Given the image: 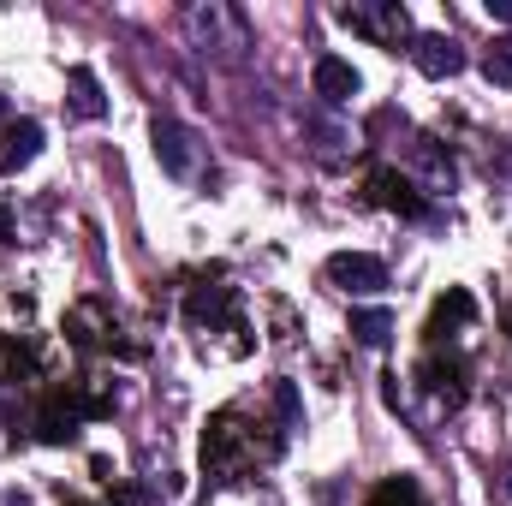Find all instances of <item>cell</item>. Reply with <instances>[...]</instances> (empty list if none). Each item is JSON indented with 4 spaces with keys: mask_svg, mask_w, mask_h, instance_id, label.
<instances>
[{
    "mask_svg": "<svg viewBox=\"0 0 512 506\" xmlns=\"http://www.w3.org/2000/svg\"><path fill=\"white\" fill-rule=\"evenodd\" d=\"M340 24L358 30V36H370V42H382V48H399V42L411 36V18H405L399 0H382V6H340Z\"/></svg>",
    "mask_w": 512,
    "mask_h": 506,
    "instance_id": "7a4b0ae2",
    "label": "cell"
},
{
    "mask_svg": "<svg viewBox=\"0 0 512 506\" xmlns=\"http://www.w3.org/2000/svg\"><path fill=\"white\" fill-rule=\"evenodd\" d=\"M149 137H155V161H161L167 179H191V173H197V131L191 126H179V120H155Z\"/></svg>",
    "mask_w": 512,
    "mask_h": 506,
    "instance_id": "3957f363",
    "label": "cell"
},
{
    "mask_svg": "<svg viewBox=\"0 0 512 506\" xmlns=\"http://www.w3.org/2000/svg\"><path fill=\"white\" fill-rule=\"evenodd\" d=\"M387 334H393L387 310H352V340L358 346H387Z\"/></svg>",
    "mask_w": 512,
    "mask_h": 506,
    "instance_id": "4fadbf2b",
    "label": "cell"
},
{
    "mask_svg": "<svg viewBox=\"0 0 512 506\" xmlns=\"http://www.w3.org/2000/svg\"><path fill=\"white\" fill-rule=\"evenodd\" d=\"M328 280H334L340 292L370 298V292H382L387 286V262L382 256H364V251H340V256H328Z\"/></svg>",
    "mask_w": 512,
    "mask_h": 506,
    "instance_id": "277c9868",
    "label": "cell"
},
{
    "mask_svg": "<svg viewBox=\"0 0 512 506\" xmlns=\"http://www.w3.org/2000/svg\"><path fill=\"white\" fill-rule=\"evenodd\" d=\"M215 322H233V328H239V298H233V286L191 292V328H215Z\"/></svg>",
    "mask_w": 512,
    "mask_h": 506,
    "instance_id": "9c48e42d",
    "label": "cell"
},
{
    "mask_svg": "<svg viewBox=\"0 0 512 506\" xmlns=\"http://www.w3.org/2000/svg\"><path fill=\"white\" fill-rule=\"evenodd\" d=\"M501 495L512 501V453H507V465H501Z\"/></svg>",
    "mask_w": 512,
    "mask_h": 506,
    "instance_id": "2e32d148",
    "label": "cell"
},
{
    "mask_svg": "<svg viewBox=\"0 0 512 506\" xmlns=\"http://www.w3.org/2000/svg\"><path fill=\"white\" fill-rule=\"evenodd\" d=\"M489 12H495V18H507V24H512V0H489Z\"/></svg>",
    "mask_w": 512,
    "mask_h": 506,
    "instance_id": "e0dca14e",
    "label": "cell"
},
{
    "mask_svg": "<svg viewBox=\"0 0 512 506\" xmlns=\"http://www.w3.org/2000/svg\"><path fill=\"white\" fill-rule=\"evenodd\" d=\"M507 334H512V316H507Z\"/></svg>",
    "mask_w": 512,
    "mask_h": 506,
    "instance_id": "ffe728a7",
    "label": "cell"
},
{
    "mask_svg": "<svg viewBox=\"0 0 512 506\" xmlns=\"http://www.w3.org/2000/svg\"><path fill=\"white\" fill-rule=\"evenodd\" d=\"M310 84H316V96L322 102H352L358 96V72H352V60H340V54H322L316 60V72H310Z\"/></svg>",
    "mask_w": 512,
    "mask_h": 506,
    "instance_id": "ba28073f",
    "label": "cell"
},
{
    "mask_svg": "<svg viewBox=\"0 0 512 506\" xmlns=\"http://www.w3.org/2000/svg\"><path fill=\"white\" fill-rule=\"evenodd\" d=\"M471 316H477V298L465 292V286H453L447 298H435V310H429V352H441L447 340H459V328H471Z\"/></svg>",
    "mask_w": 512,
    "mask_h": 506,
    "instance_id": "5b68a950",
    "label": "cell"
},
{
    "mask_svg": "<svg viewBox=\"0 0 512 506\" xmlns=\"http://www.w3.org/2000/svg\"><path fill=\"white\" fill-rule=\"evenodd\" d=\"M72 114H78V120H102V114H108V96H102V84H96L90 66L72 72Z\"/></svg>",
    "mask_w": 512,
    "mask_h": 506,
    "instance_id": "8fae6325",
    "label": "cell"
},
{
    "mask_svg": "<svg viewBox=\"0 0 512 506\" xmlns=\"http://www.w3.org/2000/svg\"><path fill=\"white\" fill-rule=\"evenodd\" d=\"M411 60H417V72L435 78V84H441V78H459V72L471 66V54H465L453 36H417V42H411Z\"/></svg>",
    "mask_w": 512,
    "mask_h": 506,
    "instance_id": "8992f818",
    "label": "cell"
},
{
    "mask_svg": "<svg viewBox=\"0 0 512 506\" xmlns=\"http://www.w3.org/2000/svg\"><path fill=\"white\" fill-rule=\"evenodd\" d=\"M483 72H489V84H512V36H501V42L483 54Z\"/></svg>",
    "mask_w": 512,
    "mask_h": 506,
    "instance_id": "9a60e30c",
    "label": "cell"
},
{
    "mask_svg": "<svg viewBox=\"0 0 512 506\" xmlns=\"http://www.w3.org/2000/svg\"><path fill=\"white\" fill-rule=\"evenodd\" d=\"M370 197H376L382 209H399V215H411V221H423V215H429V203H417V197H411V179H405V173H393V167L370 179Z\"/></svg>",
    "mask_w": 512,
    "mask_h": 506,
    "instance_id": "30bf717a",
    "label": "cell"
},
{
    "mask_svg": "<svg viewBox=\"0 0 512 506\" xmlns=\"http://www.w3.org/2000/svg\"><path fill=\"white\" fill-rule=\"evenodd\" d=\"M0 114H6V96H0Z\"/></svg>",
    "mask_w": 512,
    "mask_h": 506,
    "instance_id": "d6986e66",
    "label": "cell"
},
{
    "mask_svg": "<svg viewBox=\"0 0 512 506\" xmlns=\"http://www.w3.org/2000/svg\"><path fill=\"white\" fill-rule=\"evenodd\" d=\"M262 459H274V453H268V447H256L251 435H245L239 411L209 417V429H203V471H209L215 483L245 477V471H251V465H262Z\"/></svg>",
    "mask_w": 512,
    "mask_h": 506,
    "instance_id": "6da1fadb",
    "label": "cell"
},
{
    "mask_svg": "<svg viewBox=\"0 0 512 506\" xmlns=\"http://www.w3.org/2000/svg\"><path fill=\"white\" fill-rule=\"evenodd\" d=\"M12 239V215H6V203H0V245Z\"/></svg>",
    "mask_w": 512,
    "mask_h": 506,
    "instance_id": "ac0fdd59",
    "label": "cell"
},
{
    "mask_svg": "<svg viewBox=\"0 0 512 506\" xmlns=\"http://www.w3.org/2000/svg\"><path fill=\"white\" fill-rule=\"evenodd\" d=\"M274 411H280V435L304 429V405H298V387L292 381H274Z\"/></svg>",
    "mask_w": 512,
    "mask_h": 506,
    "instance_id": "5bb4252c",
    "label": "cell"
},
{
    "mask_svg": "<svg viewBox=\"0 0 512 506\" xmlns=\"http://www.w3.org/2000/svg\"><path fill=\"white\" fill-rule=\"evenodd\" d=\"M36 155H42V126H36V120L0 126V173H24Z\"/></svg>",
    "mask_w": 512,
    "mask_h": 506,
    "instance_id": "52a82bcc",
    "label": "cell"
},
{
    "mask_svg": "<svg viewBox=\"0 0 512 506\" xmlns=\"http://www.w3.org/2000/svg\"><path fill=\"white\" fill-rule=\"evenodd\" d=\"M370 506H429L423 501V483L417 477H387L370 489Z\"/></svg>",
    "mask_w": 512,
    "mask_h": 506,
    "instance_id": "7c38bea8",
    "label": "cell"
}]
</instances>
